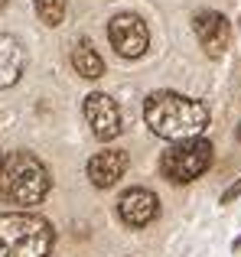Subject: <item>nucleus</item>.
<instances>
[{"mask_svg": "<svg viewBox=\"0 0 241 257\" xmlns=\"http://www.w3.org/2000/svg\"><path fill=\"white\" fill-rule=\"evenodd\" d=\"M144 117L157 137L179 144V140L199 137L209 127V107L176 91H153L144 104Z\"/></svg>", "mask_w": 241, "mask_h": 257, "instance_id": "f257e3e1", "label": "nucleus"}, {"mask_svg": "<svg viewBox=\"0 0 241 257\" xmlns=\"http://www.w3.org/2000/svg\"><path fill=\"white\" fill-rule=\"evenodd\" d=\"M0 192L13 205H23V208L39 205L49 195V170L43 166V160H36L26 150L10 153L4 160V170H0Z\"/></svg>", "mask_w": 241, "mask_h": 257, "instance_id": "f03ea898", "label": "nucleus"}, {"mask_svg": "<svg viewBox=\"0 0 241 257\" xmlns=\"http://www.w3.org/2000/svg\"><path fill=\"white\" fill-rule=\"evenodd\" d=\"M52 241V225L39 215H0V257H49Z\"/></svg>", "mask_w": 241, "mask_h": 257, "instance_id": "7ed1b4c3", "label": "nucleus"}, {"mask_svg": "<svg viewBox=\"0 0 241 257\" xmlns=\"http://www.w3.org/2000/svg\"><path fill=\"white\" fill-rule=\"evenodd\" d=\"M209 166H212V144L202 140V137L179 140V144H173L170 150L160 157V173L170 182H176V186L179 182L199 179Z\"/></svg>", "mask_w": 241, "mask_h": 257, "instance_id": "20e7f679", "label": "nucleus"}, {"mask_svg": "<svg viewBox=\"0 0 241 257\" xmlns=\"http://www.w3.org/2000/svg\"><path fill=\"white\" fill-rule=\"evenodd\" d=\"M108 39L117 49V56L124 59H140L150 46V33H147V23L134 13H117L108 23Z\"/></svg>", "mask_w": 241, "mask_h": 257, "instance_id": "39448f33", "label": "nucleus"}, {"mask_svg": "<svg viewBox=\"0 0 241 257\" xmlns=\"http://www.w3.org/2000/svg\"><path fill=\"white\" fill-rule=\"evenodd\" d=\"M85 120H88L91 134L98 140H114L120 134V107L114 104L111 94H101V91H91L85 98Z\"/></svg>", "mask_w": 241, "mask_h": 257, "instance_id": "423d86ee", "label": "nucleus"}, {"mask_svg": "<svg viewBox=\"0 0 241 257\" xmlns=\"http://www.w3.org/2000/svg\"><path fill=\"white\" fill-rule=\"evenodd\" d=\"M192 30H196V39L212 59H218L231 43V23L215 10H199L192 17Z\"/></svg>", "mask_w": 241, "mask_h": 257, "instance_id": "0eeeda50", "label": "nucleus"}, {"mask_svg": "<svg viewBox=\"0 0 241 257\" xmlns=\"http://www.w3.org/2000/svg\"><path fill=\"white\" fill-rule=\"evenodd\" d=\"M117 215L127 228H144L160 215V199L150 189H127L117 199Z\"/></svg>", "mask_w": 241, "mask_h": 257, "instance_id": "6e6552de", "label": "nucleus"}, {"mask_svg": "<svg viewBox=\"0 0 241 257\" xmlns=\"http://www.w3.org/2000/svg\"><path fill=\"white\" fill-rule=\"evenodd\" d=\"M127 173V153L124 150H101L88 160V179L95 189H111Z\"/></svg>", "mask_w": 241, "mask_h": 257, "instance_id": "1a4fd4ad", "label": "nucleus"}, {"mask_svg": "<svg viewBox=\"0 0 241 257\" xmlns=\"http://www.w3.org/2000/svg\"><path fill=\"white\" fill-rule=\"evenodd\" d=\"M26 69V49L17 36L0 33V88H13Z\"/></svg>", "mask_w": 241, "mask_h": 257, "instance_id": "9d476101", "label": "nucleus"}, {"mask_svg": "<svg viewBox=\"0 0 241 257\" xmlns=\"http://www.w3.org/2000/svg\"><path fill=\"white\" fill-rule=\"evenodd\" d=\"M72 69L78 72L82 78L95 82V78L104 75V59L98 56V49L91 46V39H78L75 49H72Z\"/></svg>", "mask_w": 241, "mask_h": 257, "instance_id": "9b49d317", "label": "nucleus"}, {"mask_svg": "<svg viewBox=\"0 0 241 257\" xmlns=\"http://www.w3.org/2000/svg\"><path fill=\"white\" fill-rule=\"evenodd\" d=\"M36 13L46 26H59L65 17V0H36Z\"/></svg>", "mask_w": 241, "mask_h": 257, "instance_id": "f8f14e48", "label": "nucleus"}, {"mask_svg": "<svg viewBox=\"0 0 241 257\" xmlns=\"http://www.w3.org/2000/svg\"><path fill=\"white\" fill-rule=\"evenodd\" d=\"M238 195H241V179L235 182V186H228V189L222 192V205H231V202H235Z\"/></svg>", "mask_w": 241, "mask_h": 257, "instance_id": "ddd939ff", "label": "nucleus"}, {"mask_svg": "<svg viewBox=\"0 0 241 257\" xmlns=\"http://www.w3.org/2000/svg\"><path fill=\"white\" fill-rule=\"evenodd\" d=\"M235 251H241V238H238V241H235Z\"/></svg>", "mask_w": 241, "mask_h": 257, "instance_id": "4468645a", "label": "nucleus"}, {"mask_svg": "<svg viewBox=\"0 0 241 257\" xmlns=\"http://www.w3.org/2000/svg\"><path fill=\"white\" fill-rule=\"evenodd\" d=\"M4 160H7V157H4V153H0V170H4Z\"/></svg>", "mask_w": 241, "mask_h": 257, "instance_id": "2eb2a0df", "label": "nucleus"}, {"mask_svg": "<svg viewBox=\"0 0 241 257\" xmlns=\"http://www.w3.org/2000/svg\"><path fill=\"white\" fill-rule=\"evenodd\" d=\"M4 7H7V0H0V10H4Z\"/></svg>", "mask_w": 241, "mask_h": 257, "instance_id": "dca6fc26", "label": "nucleus"}, {"mask_svg": "<svg viewBox=\"0 0 241 257\" xmlns=\"http://www.w3.org/2000/svg\"><path fill=\"white\" fill-rule=\"evenodd\" d=\"M238 137H241V131H238Z\"/></svg>", "mask_w": 241, "mask_h": 257, "instance_id": "f3484780", "label": "nucleus"}]
</instances>
